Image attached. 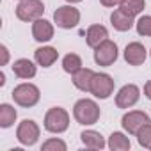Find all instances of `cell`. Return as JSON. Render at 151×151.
Masks as SVG:
<instances>
[{
  "mask_svg": "<svg viewBox=\"0 0 151 151\" xmlns=\"http://www.w3.org/2000/svg\"><path fill=\"white\" fill-rule=\"evenodd\" d=\"M100 116H101V110H100L98 103L89 98L78 100L73 107V117L77 119L78 124H84V126H91V124L98 123Z\"/></svg>",
  "mask_w": 151,
  "mask_h": 151,
  "instance_id": "1",
  "label": "cell"
},
{
  "mask_svg": "<svg viewBox=\"0 0 151 151\" xmlns=\"http://www.w3.org/2000/svg\"><path fill=\"white\" fill-rule=\"evenodd\" d=\"M13 100L16 105L20 107H25V109H30L34 105H37L39 98H41V93L37 89V86L30 84V82H23L20 86H16L13 89Z\"/></svg>",
  "mask_w": 151,
  "mask_h": 151,
  "instance_id": "2",
  "label": "cell"
},
{
  "mask_svg": "<svg viewBox=\"0 0 151 151\" xmlns=\"http://www.w3.org/2000/svg\"><path fill=\"white\" fill-rule=\"evenodd\" d=\"M69 128V114L62 107H52L45 114V130L50 133H64Z\"/></svg>",
  "mask_w": 151,
  "mask_h": 151,
  "instance_id": "3",
  "label": "cell"
},
{
  "mask_svg": "<svg viewBox=\"0 0 151 151\" xmlns=\"http://www.w3.org/2000/svg\"><path fill=\"white\" fill-rule=\"evenodd\" d=\"M53 22L59 29H66V30L75 29L80 23V11L77 7H73L71 4L69 6H60L53 13Z\"/></svg>",
  "mask_w": 151,
  "mask_h": 151,
  "instance_id": "4",
  "label": "cell"
},
{
  "mask_svg": "<svg viewBox=\"0 0 151 151\" xmlns=\"http://www.w3.org/2000/svg\"><path fill=\"white\" fill-rule=\"evenodd\" d=\"M45 4L41 0H20L16 7V18L22 22H36L43 16Z\"/></svg>",
  "mask_w": 151,
  "mask_h": 151,
  "instance_id": "5",
  "label": "cell"
},
{
  "mask_svg": "<svg viewBox=\"0 0 151 151\" xmlns=\"http://www.w3.org/2000/svg\"><path fill=\"white\" fill-rule=\"evenodd\" d=\"M114 93V80L107 73H94L91 82V94L98 100H107Z\"/></svg>",
  "mask_w": 151,
  "mask_h": 151,
  "instance_id": "6",
  "label": "cell"
},
{
  "mask_svg": "<svg viewBox=\"0 0 151 151\" xmlns=\"http://www.w3.org/2000/svg\"><path fill=\"white\" fill-rule=\"evenodd\" d=\"M39 133H41V130H39L37 123L32 119H23L16 128V139L22 146H34L39 139Z\"/></svg>",
  "mask_w": 151,
  "mask_h": 151,
  "instance_id": "7",
  "label": "cell"
},
{
  "mask_svg": "<svg viewBox=\"0 0 151 151\" xmlns=\"http://www.w3.org/2000/svg\"><path fill=\"white\" fill-rule=\"evenodd\" d=\"M117 45L110 39H105L101 45L94 48V62L98 66H112L117 60Z\"/></svg>",
  "mask_w": 151,
  "mask_h": 151,
  "instance_id": "8",
  "label": "cell"
},
{
  "mask_svg": "<svg viewBox=\"0 0 151 151\" xmlns=\"http://www.w3.org/2000/svg\"><path fill=\"white\" fill-rule=\"evenodd\" d=\"M147 123H151V119H149V116H147L146 112H142V110H130V112H126V114L123 116V119H121V124H123L124 132H128L130 135H137V132H139L144 124H147Z\"/></svg>",
  "mask_w": 151,
  "mask_h": 151,
  "instance_id": "9",
  "label": "cell"
},
{
  "mask_svg": "<svg viewBox=\"0 0 151 151\" xmlns=\"http://www.w3.org/2000/svg\"><path fill=\"white\" fill-rule=\"evenodd\" d=\"M140 98V89L135 84H126L123 86L117 94H116V105L119 109H132Z\"/></svg>",
  "mask_w": 151,
  "mask_h": 151,
  "instance_id": "10",
  "label": "cell"
},
{
  "mask_svg": "<svg viewBox=\"0 0 151 151\" xmlns=\"http://www.w3.org/2000/svg\"><path fill=\"white\" fill-rule=\"evenodd\" d=\"M146 57H147V52H146V48L140 43L133 41V43L126 45V48H124V60L130 66H142Z\"/></svg>",
  "mask_w": 151,
  "mask_h": 151,
  "instance_id": "11",
  "label": "cell"
},
{
  "mask_svg": "<svg viewBox=\"0 0 151 151\" xmlns=\"http://www.w3.org/2000/svg\"><path fill=\"white\" fill-rule=\"evenodd\" d=\"M32 37L37 43H48L53 37V25L45 18L32 22Z\"/></svg>",
  "mask_w": 151,
  "mask_h": 151,
  "instance_id": "12",
  "label": "cell"
},
{
  "mask_svg": "<svg viewBox=\"0 0 151 151\" xmlns=\"http://www.w3.org/2000/svg\"><path fill=\"white\" fill-rule=\"evenodd\" d=\"M13 73L16 75L18 78H22V80H30V78L36 77L37 68H36V64H34L32 60H29V59H18V60H14V64H13Z\"/></svg>",
  "mask_w": 151,
  "mask_h": 151,
  "instance_id": "13",
  "label": "cell"
},
{
  "mask_svg": "<svg viewBox=\"0 0 151 151\" xmlns=\"http://www.w3.org/2000/svg\"><path fill=\"white\" fill-rule=\"evenodd\" d=\"M110 23L116 30L119 32H128L133 25H135V16H130L128 13L121 11V9H116L112 14H110Z\"/></svg>",
  "mask_w": 151,
  "mask_h": 151,
  "instance_id": "14",
  "label": "cell"
},
{
  "mask_svg": "<svg viewBox=\"0 0 151 151\" xmlns=\"http://www.w3.org/2000/svg\"><path fill=\"white\" fill-rule=\"evenodd\" d=\"M73 77V86L77 87L78 91L82 93H91V82H93V77H94V71L89 69V68H82L78 69Z\"/></svg>",
  "mask_w": 151,
  "mask_h": 151,
  "instance_id": "15",
  "label": "cell"
},
{
  "mask_svg": "<svg viewBox=\"0 0 151 151\" xmlns=\"http://www.w3.org/2000/svg\"><path fill=\"white\" fill-rule=\"evenodd\" d=\"M105 39H109V30L103 25H98V23L91 25L86 32V41H87V46H91V48H96Z\"/></svg>",
  "mask_w": 151,
  "mask_h": 151,
  "instance_id": "16",
  "label": "cell"
},
{
  "mask_svg": "<svg viewBox=\"0 0 151 151\" xmlns=\"http://www.w3.org/2000/svg\"><path fill=\"white\" fill-rule=\"evenodd\" d=\"M57 59H59V52L53 46H41L34 52V60L43 68H50Z\"/></svg>",
  "mask_w": 151,
  "mask_h": 151,
  "instance_id": "17",
  "label": "cell"
},
{
  "mask_svg": "<svg viewBox=\"0 0 151 151\" xmlns=\"http://www.w3.org/2000/svg\"><path fill=\"white\" fill-rule=\"evenodd\" d=\"M80 140L87 149H103L107 146L103 135L96 130H84L80 133Z\"/></svg>",
  "mask_w": 151,
  "mask_h": 151,
  "instance_id": "18",
  "label": "cell"
},
{
  "mask_svg": "<svg viewBox=\"0 0 151 151\" xmlns=\"http://www.w3.org/2000/svg\"><path fill=\"white\" fill-rule=\"evenodd\" d=\"M18 117V112L13 105L2 103L0 105V128H11Z\"/></svg>",
  "mask_w": 151,
  "mask_h": 151,
  "instance_id": "19",
  "label": "cell"
},
{
  "mask_svg": "<svg viewBox=\"0 0 151 151\" xmlns=\"http://www.w3.org/2000/svg\"><path fill=\"white\" fill-rule=\"evenodd\" d=\"M112 151H128L130 147H132V144H130V139L124 135V133H121V132H112L110 133V137H109V144H107Z\"/></svg>",
  "mask_w": 151,
  "mask_h": 151,
  "instance_id": "20",
  "label": "cell"
},
{
  "mask_svg": "<svg viewBox=\"0 0 151 151\" xmlns=\"http://www.w3.org/2000/svg\"><path fill=\"white\" fill-rule=\"evenodd\" d=\"M144 7H146V0H121V4H119V9L128 13L130 16L140 14Z\"/></svg>",
  "mask_w": 151,
  "mask_h": 151,
  "instance_id": "21",
  "label": "cell"
},
{
  "mask_svg": "<svg viewBox=\"0 0 151 151\" xmlns=\"http://www.w3.org/2000/svg\"><path fill=\"white\" fill-rule=\"evenodd\" d=\"M62 69L69 75H75L78 69H82V59L77 53H68L62 59Z\"/></svg>",
  "mask_w": 151,
  "mask_h": 151,
  "instance_id": "22",
  "label": "cell"
},
{
  "mask_svg": "<svg viewBox=\"0 0 151 151\" xmlns=\"http://www.w3.org/2000/svg\"><path fill=\"white\" fill-rule=\"evenodd\" d=\"M135 29H137V34L142 36V37H151V16L146 14V16H140L137 22H135Z\"/></svg>",
  "mask_w": 151,
  "mask_h": 151,
  "instance_id": "23",
  "label": "cell"
},
{
  "mask_svg": "<svg viewBox=\"0 0 151 151\" xmlns=\"http://www.w3.org/2000/svg\"><path fill=\"white\" fill-rule=\"evenodd\" d=\"M137 142L142 146V147H146V149H151V123H147V124H144L139 132H137Z\"/></svg>",
  "mask_w": 151,
  "mask_h": 151,
  "instance_id": "24",
  "label": "cell"
},
{
  "mask_svg": "<svg viewBox=\"0 0 151 151\" xmlns=\"http://www.w3.org/2000/svg\"><path fill=\"white\" fill-rule=\"evenodd\" d=\"M66 149H68L66 142L62 139H57V137L45 140L43 146H41V151H66Z\"/></svg>",
  "mask_w": 151,
  "mask_h": 151,
  "instance_id": "25",
  "label": "cell"
},
{
  "mask_svg": "<svg viewBox=\"0 0 151 151\" xmlns=\"http://www.w3.org/2000/svg\"><path fill=\"white\" fill-rule=\"evenodd\" d=\"M0 52H2V62H0V64L6 66V64H7V60H9V52H7V46H6V45H2V46H0Z\"/></svg>",
  "mask_w": 151,
  "mask_h": 151,
  "instance_id": "26",
  "label": "cell"
},
{
  "mask_svg": "<svg viewBox=\"0 0 151 151\" xmlns=\"http://www.w3.org/2000/svg\"><path fill=\"white\" fill-rule=\"evenodd\" d=\"M100 4L105 6V7H116L121 4V0H100Z\"/></svg>",
  "mask_w": 151,
  "mask_h": 151,
  "instance_id": "27",
  "label": "cell"
},
{
  "mask_svg": "<svg viewBox=\"0 0 151 151\" xmlns=\"http://www.w3.org/2000/svg\"><path fill=\"white\" fill-rule=\"evenodd\" d=\"M144 96H146L147 100H151V80L146 82V86H144Z\"/></svg>",
  "mask_w": 151,
  "mask_h": 151,
  "instance_id": "28",
  "label": "cell"
},
{
  "mask_svg": "<svg viewBox=\"0 0 151 151\" xmlns=\"http://www.w3.org/2000/svg\"><path fill=\"white\" fill-rule=\"evenodd\" d=\"M4 84H6V75L0 73V86H4Z\"/></svg>",
  "mask_w": 151,
  "mask_h": 151,
  "instance_id": "29",
  "label": "cell"
},
{
  "mask_svg": "<svg viewBox=\"0 0 151 151\" xmlns=\"http://www.w3.org/2000/svg\"><path fill=\"white\" fill-rule=\"evenodd\" d=\"M66 2H69V4H78V2H82V0H66Z\"/></svg>",
  "mask_w": 151,
  "mask_h": 151,
  "instance_id": "30",
  "label": "cell"
},
{
  "mask_svg": "<svg viewBox=\"0 0 151 151\" xmlns=\"http://www.w3.org/2000/svg\"><path fill=\"white\" fill-rule=\"evenodd\" d=\"M149 59H151V50H149Z\"/></svg>",
  "mask_w": 151,
  "mask_h": 151,
  "instance_id": "31",
  "label": "cell"
}]
</instances>
